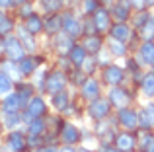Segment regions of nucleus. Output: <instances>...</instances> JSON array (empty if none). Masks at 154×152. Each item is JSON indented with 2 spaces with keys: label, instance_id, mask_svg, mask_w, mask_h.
<instances>
[{
  "label": "nucleus",
  "instance_id": "19",
  "mask_svg": "<svg viewBox=\"0 0 154 152\" xmlns=\"http://www.w3.org/2000/svg\"><path fill=\"white\" fill-rule=\"evenodd\" d=\"M86 59H88V51L84 49L82 45H72V49L68 51V61H70L72 66H76V68H80Z\"/></svg>",
  "mask_w": 154,
  "mask_h": 152
},
{
  "label": "nucleus",
  "instance_id": "47",
  "mask_svg": "<svg viewBox=\"0 0 154 152\" xmlns=\"http://www.w3.org/2000/svg\"><path fill=\"white\" fill-rule=\"evenodd\" d=\"M154 4V0H146V6H152Z\"/></svg>",
  "mask_w": 154,
  "mask_h": 152
},
{
  "label": "nucleus",
  "instance_id": "39",
  "mask_svg": "<svg viewBox=\"0 0 154 152\" xmlns=\"http://www.w3.org/2000/svg\"><path fill=\"white\" fill-rule=\"evenodd\" d=\"M148 18H150V16H148V12H139V16L135 18V27H137V29H140V27L146 23Z\"/></svg>",
  "mask_w": 154,
  "mask_h": 152
},
{
  "label": "nucleus",
  "instance_id": "34",
  "mask_svg": "<svg viewBox=\"0 0 154 152\" xmlns=\"http://www.w3.org/2000/svg\"><path fill=\"white\" fill-rule=\"evenodd\" d=\"M12 29H14V20L12 18H2L0 20V37H6V35L12 33Z\"/></svg>",
  "mask_w": 154,
  "mask_h": 152
},
{
  "label": "nucleus",
  "instance_id": "22",
  "mask_svg": "<svg viewBox=\"0 0 154 152\" xmlns=\"http://www.w3.org/2000/svg\"><path fill=\"white\" fill-rule=\"evenodd\" d=\"M18 39H20V43L23 45L26 51H29V53L35 51V37H33V33H29L23 26L18 27Z\"/></svg>",
  "mask_w": 154,
  "mask_h": 152
},
{
  "label": "nucleus",
  "instance_id": "9",
  "mask_svg": "<svg viewBox=\"0 0 154 152\" xmlns=\"http://www.w3.org/2000/svg\"><path fill=\"white\" fill-rule=\"evenodd\" d=\"M6 144L10 152H26L27 148V138L20 131H10V135L6 137Z\"/></svg>",
  "mask_w": 154,
  "mask_h": 152
},
{
  "label": "nucleus",
  "instance_id": "21",
  "mask_svg": "<svg viewBox=\"0 0 154 152\" xmlns=\"http://www.w3.org/2000/svg\"><path fill=\"white\" fill-rule=\"evenodd\" d=\"M39 62H41V59H39V57H26L23 61H20V62H18L20 74H22V76H29V74H33Z\"/></svg>",
  "mask_w": 154,
  "mask_h": 152
},
{
  "label": "nucleus",
  "instance_id": "48",
  "mask_svg": "<svg viewBox=\"0 0 154 152\" xmlns=\"http://www.w3.org/2000/svg\"><path fill=\"white\" fill-rule=\"evenodd\" d=\"M2 18H6V14H4V12L0 10V20H2Z\"/></svg>",
  "mask_w": 154,
  "mask_h": 152
},
{
  "label": "nucleus",
  "instance_id": "17",
  "mask_svg": "<svg viewBox=\"0 0 154 152\" xmlns=\"http://www.w3.org/2000/svg\"><path fill=\"white\" fill-rule=\"evenodd\" d=\"M0 107H2L4 113H18V111H22V103H20L18 96H16V92H10V94L4 96L2 103H0Z\"/></svg>",
  "mask_w": 154,
  "mask_h": 152
},
{
  "label": "nucleus",
  "instance_id": "30",
  "mask_svg": "<svg viewBox=\"0 0 154 152\" xmlns=\"http://www.w3.org/2000/svg\"><path fill=\"white\" fill-rule=\"evenodd\" d=\"M39 4H41L43 12H47V14H57L63 8V0H39Z\"/></svg>",
  "mask_w": 154,
  "mask_h": 152
},
{
  "label": "nucleus",
  "instance_id": "51",
  "mask_svg": "<svg viewBox=\"0 0 154 152\" xmlns=\"http://www.w3.org/2000/svg\"><path fill=\"white\" fill-rule=\"evenodd\" d=\"M0 127H2V121H0Z\"/></svg>",
  "mask_w": 154,
  "mask_h": 152
},
{
  "label": "nucleus",
  "instance_id": "1",
  "mask_svg": "<svg viewBox=\"0 0 154 152\" xmlns=\"http://www.w3.org/2000/svg\"><path fill=\"white\" fill-rule=\"evenodd\" d=\"M2 47H4V53H6L8 61L12 62H20L26 59V49H23V45L20 43L18 37H14V35H6L2 41Z\"/></svg>",
  "mask_w": 154,
  "mask_h": 152
},
{
  "label": "nucleus",
  "instance_id": "38",
  "mask_svg": "<svg viewBox=\"0 0 154 152\" xmlns=\"http://www.w3.org/2000/svg\"><path fill=\"white\" fill-rule=\"evenodd\" d=\"M96 66H98V61H96V59H86L84 65L80 66V68H84V72H86V74H92L96 70Z\"/></svg>",
  "mask_w": 154,
  "mask_h": 152
},
{
  "label": "nucleus",
  "instance_id": "28",
  "mask_svg": "<svg viewBox=\"0 0 154 152\" xmlns=\"http://www.w3.org/2000/svg\"><path fill=\"white\" fill-rule=\"evenodd\" d=\"M139 35L144 39V41H154V18H152V16L146 20V23L139 29Z\"/></svg>",
  "mask_w": 154,
  "mask_h": 152
},
{
  "label": "nucleus",
  "instance_id": "33",
  "mask_svg": "<svg viewBox=\"0 0 154 152\" xmlns=\"http://www.w3.org/2000/svg\"><path fill=\"white\" fill-rule=\"evenodd\" d=\"M140 150L143 152H154V135L152 133H144V137L140 138Z\"/></svg>",
  "mask_w": 154,
  "mask_h": 152
},
{
  "label": "nucleus",
  "instance_id": "11",
  "mask_svg": "<svg viewBox=\"0 0 154 152\" xmlns=\"http://www.w3.org/2000/svg\"><path fill=\"white\" fill-rule=\"evenodd\" d=\"M103 80H105V84H109V86H119V84L125 80V70L121 68V66H117V65H107L103 68Z\"/></svg>",
  "mask_w": 154,
  "mask_h": 152
},
{
  "label": "nucleus",
  "instance_id": "16",
  "mask_svg": "<svg viewBox=\"0 0 154 152\" xmlns=\"http://www.w3.org/2000/svg\"><path fill=\"white\" fill-rule=\"evenodd\" d=\"M109 33H111V37L115 39V41L125 43L131 37V27L127 26V22H115L111 26V29H109Z\"/></svg>",
  "mask_w": 154,
  "mask_h": 152
},
{
  "label": "nucleus",
  "instance_id": "40",
  "mask_svg": "<svg viewBox=\"0 0 154 152\" xmlns=\"http://www.w3.org/2000/svg\"><path fill=\"white\" fill-rule=\"evenodd\" d=\"M144 113H146V117H148L150 129H154V103H148V105L144 107Z\"/></svg>",
  "mask_w": 154,
  "mask_h": 152
},
{
  "label": "nucleus",
  "instance_id": "20",
  "mask_svg": "<svg viewBox=\"0 0 154 152\" xmlns=\"http://www.w3.org/2000/svg\"><path fill=\"white\" fill-rule=\"evenodd\" d=\"M43 22H45V18H41L39 14H31L27 20H23V27H26L29 33L37 35L43 31Z\"/></svg>",
  "mask_w": 154,
  "mask_h": 152
},
{
  "label": "nucleus",
  "instance_id": "49",
  "mask_svg": "<svg viewBox=\"0 0 154 152\" xmlns=\"http://www.w3.org/2000/svg\"><path fill=\"white\" fill-rule=\"evenodd\" d=\"M0 152H6V150H4V148H0Z\"/></svg>",
  "mask_w": 154,
  "mask_h": 152
},
{
  "label": "nucleus",
  "instance_id": "5",
  "mask_svg": "<svg viewBox=\"0 0 154 152\" xmlns=\"http://www.w3.org/2000/svg\"><path fill=\"white\" fill-rule=\"evenodd\" d=\"M82 31H84V27L80 23V20L76 16H72L70 12H64L63 14V33H66L72 39H76V37L82 35Z\"/></svg>",
  "mask_w": 154,
  "mask_h": 152
},
{
  "label": "nucleus",
  "instance_id": "35",
  "mask_svg": "<svg viewBox=\"0 0 154 152\" xmlns=\"http://www.w3.org/2000/svg\"><path fill=\"white\" fill-rule=\"evenodd\" d=\"M109 51H111V55H115V57H125V55H127V45L113 39L111 45H109Z\"/></svg>",
  "mask_w": 154,
  "mask_h": 152
},
{
  "label": "nucleus",
  "instance_id": "41",
  "mask_svg": "<svg viewBox=\"0 0 154 152\" xmlns=\"http://www.w3.org/2000/svg\"><path fill=\"white\" fill-rule=\"evenodd\" d=\"M131 2V6H135V8H144L146 6V0H129Z\"/></svg>",
  "mask_w": 154,
  "mask_h": 152
},
{
  "label": "nucleus",
  "instance_id": "15",
  "mask_svg": "<svg viewBox=\"0 0 154 152\" xmlns=\"http://www.w3.org/2000/svg\"><path fill=\"white\" fill-rule=\"evenodd\" d=\"M131 2L129 0H117L111 8V16L117 20V22H127L129 16H131Z\"/></svg>",
  "mask_w": 154,
  "mask_h": 152
},
{
  "label": "nucleus",
  "instance_id": "6",
  "mask_svg": "<svg viewBox=\"0 0 154 152\" xmlns=\"http://www.w3.org/2000/svg\"><path fill=\"white\" fill-rule=\"evenodd\" d=\"M109 111H111V103L105 98H98V99H94V102H90V105H88V115L98 119V121H103L109 115Z\"/></svg>",
  "mask_w": 154,
  "mask_h": 152
},
{
  "label": "nucleus",
  "instance_id": "3",
  "mask_svg": "<svg viewBox=\"0 0 154 152\" xmlns=\"http://www.w3.org/2000/svg\"><path fill=\"white\" fill-rule=\"evenodd\" d=\"M64 86H66V74L63 70H53L51 74H47V82L43 90L49 96H55L57 92H63Z\"/></svg>",
  "mask_w": 154,
  "mask_h": 152
},
{
  "label": "nucleus",
  "instance_id": "37",
  "mask_svg": "<svg viewBox=\"0 0 154 152\" xmlns=\"http://www.w3.org/2000/svg\"><path fill=\"white\" fill-rule=\"evenodd\" d=\"M31 14H35V10H33V4H31V2H26V4H22V8H20V16H22L23 20H27Z\"/></svg>",
  "mask_w": 154,
  "mask_h": 152
},
{
  "label": "nucleus",
  "instance_id": "23",
  "mask_svg": "<svg viewBox=\"0 0 154 152\" xmlns=\"http://www.w3.org/2000/svg\"><path fill=\"white\" fill-rule=\"evenodd\" d=\"M139 55H140V62L143 65L154 66V41H144L139 49Z\"/></svg>",
  "mask_w": 154,
  "mask_h": 152
},
{
  "label": "nucleus",
  "instance_id": "46",
  "mask_svg": "<svg viewBox=\"0 0 154 152\" xmlns=\"http://www.w3.org/2000/svg\"><path fill=\"white\" fill-rule=\"evenodd\" d=\"M26 2H29V0H14V4H26Z\"/></svg>",
  "mask_w": 154,
  "mask_h": 152
},
{
  "label": "nucleus",
  "instance_id": "44",
  "mask_svg": "<svg viewBox=\"0 0 154 152\" xmlns=\"http://www.w3.org/2000/svg\"><path fill=\"white\" fill-rule=\"evenodd\" d=\"M12 4H14V0H0V8H2V10H6V8H10Z\"/></svg>",
  "mask_w": 154,
  "mask_h": 152
},
{
  "label": "nucleus",
  "instance_id": "27",
  "mask_svg": "<svg viewBox=\"0 0 154 152\" xmlns=\"http://www.w3.org/2000/svg\"><path fill=\"white\" fill-rule=\"evenodd\" d=\"M84 49L88 51V53L90 55H96V53H100V51H102V37H100V35H88L86 37V43H84Z\"/></svg>",
  "mask_w": 154,
  "mask_h": 152
},
{
  "label": "nucleus",
  "instance_id": "42",
  "mask_svg": "<svg viewBox=\"0 0 154 152\" xmlns=\"http://www.w3.org/2000/svg\"><path fill=\"white\" fill-rule=\"evenodd\" d=\"M39 152H59V150H57L53 144H45V146H41V148H39Z\"/></svg>",
  "mask_w": 154,
  "mask_h": 152
},
{
  "label": "nucleus",
  "instance_id": "14",
  "mask_svg": "<svg viewBox=\"0 0 154 152\" xmlns=\"http://www.w3.org/2000/svg\"><path fill=\"white\" fill-rule=\"evenodd\" d=\"M115 146L121 152H131L135 148V137H133L131 131H123V133L115 135Z\"/></svg>",
  "mask_w": 154,
  "mask_h": 152
},
{
  "label": "nucleus",
  "instance_id": "24",
  "mask_svg": "<svg viewBox=\"0 0 154 152\" xmlns=\"http://www.w3.org/2000/svg\"><path fill=\"white\" fill-rule=\"evenodd\" d=\"M72 45H74V41H72V37H68L66 33H57L55 35V49L59 51V53H68V51L72 49Z\"/></svg>",
  "mask_w": 154,
  "mask_h": 152
},
{
  "label": "nucleus",
  "instance_id": "4",
  "mask_svg": "<svg viewBox=\"0 0 154 152\" xmlns=\"http://www.w3.org/2000/svg\"><path fill=\"white\" fill-rule=\"evenodd\" d=\"M117 121L125 131H135L139 129V111L131 109V107L117 109Z\"/></svg>",
  "mask_w": 154,
  "mask_h": 152
},
{
  "label": "nucleus",
  "instance_id": "45",
  "mask_svg": "<svg viewBox=\"0 0 154 152\" xmlns=\"http://www.w3.org/2000/svg\"><path fill=\"white\" fill-rule=\"evenodd\" d=\"M59 152H76V150H74V146H68V144H64V146H63V148H60Z\"/></svg>",
  "mask_w": 154,
  "mask_h": 152
},
{
  "label": "nucleus",
  "instance_id": "7",
  "mask_svg": "<svg viewBox=\"0 0 154 152\" xmlns=\"http://www.w3.org/2000/svg\"><path fill=\"white\" fill-rule=\"evenodd\" d=\"M109 103H111L113 107H117V109H123V107H129V103H131V94H129L127 90H123V88L119 86H113L111 92H109Z\"/></svg>",
  "mask_w": 154,
  "mask_h": 152
},
{
  "label": "nucleus",
  "instance_id": "29",
  "mask_svg": "<svg viewBox=\"0 0 154 152\" xmlns=\"http://www.w3.org/2000/svg\"><path fill=\"white\" fill-rule=\"evenodd\" d=\"M140 88H143V94L144 96H154V72H148L143 76L140 80Z\"/></svg>",
  "mask_w": 154,
  "mask_h": 152
},
{
  "label": "nucleus",
  "instance_id": "12",
  "mask_svg": "<svg viewBox=\"0 0 154 152\" xmlns=\"http://www.w3.org/2000/svg\"><path fill=\"white\" fill-rule=\"evenodd\" d=\"M80 94H82V98L88 99V102H94V99H98V98H100V84H98V80L86 78V80L82 82Z\"/></svg>",
  "mask_w": 154,
  "mask_h": 152
},
{
  "label": "nucleus",
  "instance_id": "50",
  "mask_svg": "<svg viewBox=\"0 0 154 152\" xmlns=\"http://www.w3.org/2000/svg\"><path fill=\"white\" fill-rule=\"evenodd\" d=\"M80 152H88V150H80Z\"/></svg>",
  "mask_w": 154,
  "mask_h": 152
},
{
  "label": "nucleus",
  "instance_id": "8",
  "mask_svg": "<svg viewBox=\"0 0 154 152\" xmlns=\"http://www.w3.org/2000/svg\"><path fill=\"white\" fill-rule=\"evenodd\" d=\"M60 141L64 142V144L72 146L76 144V142H80V138H82V135H80V129L74 125V123H64L63 127H60Z\"/></svg>",
  "mask_w": 154,
  "mask_h": 152
},
{
  "label": "nucleus",
  "instance_id": "2",
  "mask_svg": "<svg viewBox=\"0 0 154 152\" xmlns=\"http://www.w3.org/2000/svg\"><path fill=\"white\" fill-rule=\"evenodd\" d=\"M47 113V103L45 99L41 98V96H33V98L29 99V103H27V107L23 109V123H29L31 119H39L43 117V115Z\"/></svg>",
  "mask_w": 154,
  "mask_h": 152
},
{
  "label": "nucleus",
  "instance_id": "25",
  "mask_svg": "<svg viewBox=\"0 0 154 152\" xmlns=\"http://www.w3.org/2000/svg\"><path fill=\"white\" fill-rule=\"evenodd\" d=\"M45 129H47V123H45L43 117L31 119V121L27 123V135H29V137H43Z\"/></svg>",
  "mask_w": 154,
  "mask_h": 152
},
{
  "label": "nucleus",
  "instance_id": "43",
  "mask_svg": "<svg viewBox=\"0 0 154 152\" xmlns=\"http://www.w3.org/2000/svg\"><path fill=\"white\" fill-rule=\"evenodd\" d=\"M102 152H121V150L117 148L115 144H107V146H103V148H102Z\"/></svg>",
  "mask_w": 154,
  "mask_h": 152
},
{
  "label": "nucleus",
  "instance_id": "36",
  "mask_svg": "<svg viewBox=\"0 0 154 152\" xmlns=\"http://www.w3.org/2000/svg\"><path fill=\"white\" fill-rule=\"evenodd\" d=\"M82 8H84V14L90 16V14H94V12L100 8V2H98V0H84Z\"/></svg>",
  "mask_w": 154,
  "mask_h": 152
},
{
  "label": "nucleus",
  "instance_id": "13",
  "mask_svg": "<svg viewBox=\"0 0 154 152\" xmlns=\"http://www.w3.org/2000/svg\"><path fill=\"white\" fill-rule=\"evenodd\" d=\"M63 29V14H49L43 22V31H47L49 35H57Z\"/></svg>",
  "mask_w": 154,
  "mask_h": 152
},
{
  "label": "nucleus",
  "instance_id": "18",
  "mask_svg": "<svg viewBox=\"0 0 154 152\" xmlns=\"http://www.w3.org/2000/svg\"><path fill=\"white\" fill-rule=\"evenodd\" d=\"M33 92H35V88L31 86V84L20 82L18 86H16V96H18L20 103H22V109H23V107H27V103H29V99L33 98Z\"/></svg>",
  "mask_w": 154,
  "mask_h": 152
},
{
  "label": "nucleus",
  "instance_id": "10",
  "mask_svg": "<svg viewBox=\"0 0 154 152\" xmlns=\"http://www.w3.org/2000/svg\"><path fill=\"white\" fill-rule=\"evenodd\" d=\"M111 12H107L105 8H98V10L94 12V16H92V20H94V26H96V31H100V33H105V31L111 29Z\"/></svg>",
  "mask_w": 154,
  "mask_h": 152
},
{
  "label": "nucleus",
  "instance_id": "32",
  "mask_svg": "<svg viewBox=\"0 0 154 152\" xmlns=\"http://www.w3.org/2000/svg\"><path fill=\"white\" fill-rule=\"evenodd\" d=\"M12 92V80L4 70H0V96H6Z\"/></svg>",
  "mask_w": 154,
  "mask_h": 152
},
{
  "label": "nucleus",
  "instance_id": "26",
  "mask_svg": "<svg viewBox=\"0 0 154 152\" xmlns=\"http://www.w3.org/2000/svg\"><path fill=\"white\" fill-rule=\"evenodd\" d=\"M53 107H55L57 111H66V107H70V96H68V92H57L55 96H53Z\"/></svg>",
  "mask_w": 154,
  "mask_h": 152
},
{
  "label": "nucleus",
  "instance_id": "31",
  "mask_svg": "<svg viewBox=\"0 0 154 152\" xmlns=\"http://www.w3.org/2000/svg\"><path fill=\"white\" fill-rule=\"evenodd\" d=\"M20 123H23V117H22L20 111L18 113H6V117H4V125H6L8 129H16Z\"/></svg>",
  "mask_w": 154,
  "mask_h": 152
}]
</instances>
